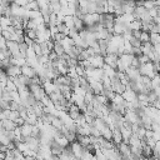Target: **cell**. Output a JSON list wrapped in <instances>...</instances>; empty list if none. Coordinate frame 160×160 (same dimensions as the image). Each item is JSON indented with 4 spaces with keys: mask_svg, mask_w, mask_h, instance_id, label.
Returning a JSON list of instances; mask_svg holds the SVG:
<instances>
[{
    "mask_svg": "<svg viewBox=\"0 0 160 160\" xmlns=\"http://www.w3.org/2000/svg\"><path fill=\"white\" fill-rule=\"evenodd\" d=\"M6 75L8 76H11V78H15V76H19L21 74V66L19 65H10L8 66L6 69H4Z\"/></svg>",
    "mask_w": 160,
    "mask_h": 160,
    "instance_id": "obj_1",
    "label": "cell"
},
{
    "mask_svg": "<svg viewBox=\"0 0 160 160\" xmlns=\"http://www.w3.org/2000/svg\"><path fill=\"white\" fill-rule=\"evenodd\" d=\"M21 74L28 75V76H30V78H34L35 75H38V74H36V70H35L30 64H25V65L21 66Z\"/></svg>",
    "mask_w": 160,
    "mask_h": 160,
    "instance_id": "obj_2",
    "label": "cell"
},
{
    "mask_svg": "<svg viewBox=\"0 0 160 160\" xmlns=\"http://www.w3.org/2000/svg\"><path fill=\"white\" fill-rule=\"evenodd\" d=\"M2 126H4L5 130H15L18 128V124L11 119H4L2 120Z\"/></svg>",
    "mask_w": 160,
    "mask_h": 160,
    "instance_id": "obj_3",
    "label": "cell"
},
{
    "mask_svg": "<svg viewBox=\"0 0 160 160\" xmlns=\"http://www.w3.org/2000/svg\"><path fill=\"white\" fill-rule=\"evenodd\" d=\"M32 126H34V125H31V124L24 122V124L20 126V129H21V135H24V136L31 135V132H32Z\"/></svg>",
    "mask_w": 160,
    "mask_h": 160,
    "instance_id": "obj_4",
    "label": "cell"
},
{
    "mask_svg": "<svg viewBox=\"0 0 160 160\" xmlns=\"http://www.w3.org/2000/svg\"><path fill=\"white\" fill-rule=\"evenodd\" d=\"M52 50L59 55V56H61L64 52H65V49H64V46L61 45V42H59V41H54V46H52Z\"/></svg>",
    "mask_w": 160,
    "mask_h": 160,
    "instance_id": "obj_5",
    "label": "cell"
},
{
    "mask_svg": "<svg viewBox=\"0 0 160 160\" xmlns=\"http://www.w3.org/2000/svg\"><path fill=\"white\" fill-rule=\"evenodd\" d=\"M74 16V26L80 31V30H82L84 29V26H85V24H84V20L81 19V18H79V16H75V15H72Z\"/></svg>",
    "mask_w": 160,
    "mask_h": 160,
    "instance_id": "obj_6",
    "label": "cell"
},
{
    "mask_svg": "<svg viewBox=\"0 0 160 160\" xmlns=\"http://www.w3.org/2000/svg\"><path fill=\"white\" fill-rule=\"evenodd\" d=\"M51 125H52V126H55L56 129H61V128L64 126V121H62V119H61V118L55 116V118L52 119V121H51Z\"/></svg>",
    "mask_w": 160,
    "mask_h": 160,
    "instance_id": "obj_7",
    "label": "cell"
},
{
    "mask_svg": "<svg viewBox=\"0 0 160 160\" xmlns=\"http://www.w3.org/2000/svg\"><path fill=\"white\" fill-rule=\"evenodd\" d=\"M129 41H130V44H131L134 48H141V45H142L141 40L138 39V38H134V36H131V38L129 39Z\"/></svg>",
    "mask_w": 160,
    "mask_h": 160,
    "instance_id": "obj_8",
    "label": "cell"
},
{
    "mask_svg": "<svg viewBox=\"0 0 160 160\" xmlns=\"http://www.w3.org/2000/svg\"><path fill=\"white\" fill-rule=\"evenodd\" d=\"M0 25L2 26V29L4 28H6V26H9V25H11V20L9 19V18H6V16H1L0 18Z\"/></svg>",
    "mask_w": 160,
    "mask_h": 160,
    "instance_id": "obj_9",
    "label": "cell"
},
{
    "mask_svg": "<svg viewBox=\"0 0 160 160\" xmlns=\"http://www.w3.org/2000/svg\"><path fill=\"white\" fill-rule=\"evenodd\" d=\"M40 16H42L40 10H29V19H36Z\"/></svg>",
    "mask_w": 160,
    "mask_h": 160,
    "instance_id": "obj_10",
    "label": "cell"
},
{
    "mask_svg": "<svg viewBox=\"0 0 160 160\" xmlns=\"http://www.w3.org/2000/svg\"><path fill=\"white\" fill-rule=\"evenodd\" d=\"M140 40H141V42H146V41H150V32H149V31H141V35H140Z\"/></svg>",
    "mask_w": 160,
    "mask_h": 160,
    "instance_id": "obj_11",
    "label": "cell"
},
{
    "mask_svg": "<svg viewBox=\"0 0 160 160\" xmlns=\"http://www.w3.org/2000/svg\"><path fill=\"white\" fill-rule=\"evenodd\" d=\"M65 36H66V35H65L64 32H60V31H59V32H56L55 35H52L51 39H52V41H59V42H60Z\"/></svg>",
    "mask_w": 160,
    "mask_h": 160,
    "instance_id": "obj_12",
    "label": "cell"
},
{
    "mask_svg": "<svg viewBox=\"0 0 160 160\" xmlns=\"http://www.w3.org/2000/svg\"><path fill=\"white\" fill-rule=\"evenodd\" d=\"M1 35H2V36L6 39V40H10V38H11V32H10V31H8V30H5V29H2Z\"/></svg>",
    "mask_w": 160,
    "mask_h": 160,
    "instance_id": "obj_13",
    "label": "cell"
},
{
    "mask_svg": "<svg viewBox=\"0 0 160 160\" xmlns=\"http://www.w3.org/2000/svg\"><path fill=\"white\" fill-rule=\"evenodd\" d=\"M140 35H141V30H132V36L134 38L140 39Z\"/></svg>",
    "mask_w": 160,
    "mask_h": 160,
    "instance_id": "obj_14",
    "label": "cell"
},
{
    "mask_svg": "<svg viewBox=\"0 0 160 160\" xmlns=\"http://www.w3.org/2000/svg\"><path fill=\"white\" fill-rule=\"evenodd\" d=\"M15 2H18L20 6H26V5L29 4V1H28V0H16Z\"/></svg>",
    "mask_w": 160,
    "mask_h": 160,
    "instance_id": "obj_15",
    "label": "cell"
},
{
    "mask_svg": "<svg viewBox=\"0 0 160 160\" xmlns=\"http://www.w3.org/2000/svg\"><path fill=\"white\" fill-rule=\"evenodd\" d=\"M2 128H4V126H2V120L0 119V129H2Z\"/></svg>",
    "mask_w": 160,
    "mask_h": 160,
    "instance_id": "obj_16",
    "label": "cell"
},
{
    "mask_svg": "<svg viewBox=\"0 0 160 160\" xmlns=\"http://www.w3.org/2000/svg\"><path fill=\"white\" fill-rule=\"evenodd\" d=\"M10 1H11V2H15V1H16V0H10Z\"/></svg>",
    "mask_w": 160,
    "mask_h": 160,
    "instance_id": "obj_17",
    "label": "cell"
}]
</instances>
